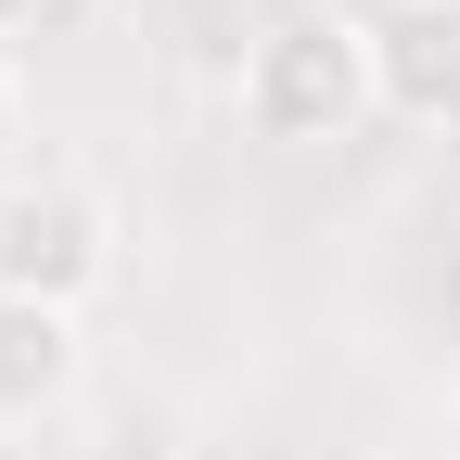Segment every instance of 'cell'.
Masks as SVG:
<instances>
[{"label": "cell", "mask_w": 460, "mask_h": 460, "mask_svg": "<svg viewBox=\"0 0 460 460\" xmlns=\"http://www.w3.org/2000/svg\"><path fill=\"white\" fill-rule=\"evenodd\" d=\"M230 115H243V141H345L371 115V51L345 13H281L269 39H243V77H230Z\"/></svg>", "instance_id": "6da1fadb"}, {"label": "cell", "mask_w": 460, "mask_h": 460, "mask_svg": "<svg viewBox=\"0 0 460 460\" xmlns=\"http://www.w3.org/2000/svg\"><path fill=\"white\" fill-rule=\"evenodd\" d=\"M115 281V205L65 166H26L13 192H0V295L26 307H90Z\"/></svg>", "instance_id": "7a4b0ae2"}, {"label": "cell", "mask_w": 460, "mask_h": 460, "mask_svg": "<svg viewBox=\"0 0 460 460\" xmlns=\"http://www.w3.org/2000/svg\"><path fill=\"white\" fill-rule=\"evenodd\" d=\"M358 51H371V115H396V128L460 115V0H371Z\"/></svg>", "instance_id": "3957f363"}, {"label": "cell", "mask_w": 460, "mask_h": 460, "mask_svg": "<svg viewBox=\"0 0 460 460\" xmlns=\"http://www.w3.org/2000/svg\"><path fill=\"white\" fill-rule=\"evenodd\" d=\"M90 371V345H77V307H26V295H0V422H51L77 396Z\"/></svg>", "instance_id": "277c9868"}, {"label": "cell", "mask_w": 460, "mask_h": 460, "mask_svg": "<svg viewBox=\"0 0 460 460\" xmlns=\"http://www.w3.org/2000/svg\"><path fill=\"white\" fill-rule=\"evenodd\" d=\"M26 180V77H13V51H0V192Z\"/></svg>", "instance_id": "5b68a950"}, {"label": "cell", "mask_w": 460, "mask_h": 460, "mask_svg": "<svg viewBox=\"0 0 460 460\" xmlns=\"http://www.w3.org/2000/svg\"><path fill=\"white\" fill-rule=\"evenodd\" d=\"M39 13H51V0H0V51H13V39H26Z\"/></svg>", "instance_id": "8992f818"}]
</instances>
